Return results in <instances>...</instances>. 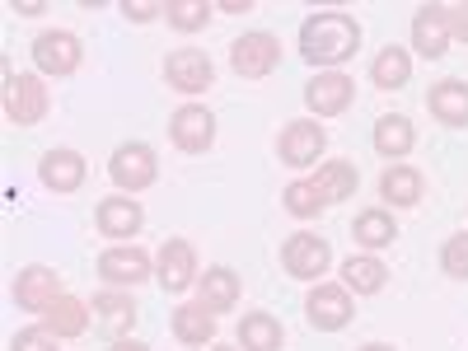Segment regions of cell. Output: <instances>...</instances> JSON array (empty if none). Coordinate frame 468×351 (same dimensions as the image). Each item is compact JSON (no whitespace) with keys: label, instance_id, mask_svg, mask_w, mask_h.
<instances>
[{"label":"cell","instance_id":"obj_1","mask_svg":"<svg viewBox=\"0 0 468 351\" xmlns=\"http://www.w3.org/2000/svg\"><path fill=\"white\" fill-rule=\"evenodd\" d=\"M361 52V24L346 10H314L300 24V57L319 70H337Z\"/></svg>","mask_w":468,"mask_h":351},{"label":"cell","instance_id":"obj_2","mask_svg":"<svg viewBox=\"0 0 468 351\" xmlns=\"http://www.w3.org/2000/svg\"><path fill=\"white\" fill-rule=\"evenodd\" d=\"M80 61H85V43L70 28H48V33L33 37V66H37V75L66 80V75L80 70Z\"/></svg>","mask_w":468,"mask_h":351},{"label":"cell","instance_id":"obj_3","mask_svg":"<svg viewBox=\"0 0 468 351\" xmlns=\"http://www.w3.org/2000/svg\"><path fill=\"white\" fill-rule=\"evenodd\" d=\"M229 66H234V75H244V80H267V75L282 66V37L262 33V28L234 37L229 43Z\"/></svg>","mask_w":468,"mask_h":351},{"label":"cell","instance_id":"obj_4","mask_svg":"<svg viewBox=\"0 0 468 351\" xmlns=\"http://www.w3.org/2000/svg\"><path fill=\"white\" fill-rule=\"evenodd\" d=\"M108 178L117 183V192H127V197H136V192L154 187V178H160V165H154V150L145 141H127L112 150L108 160Z\"/></svg>","mask_w":468,"mask_h":351},{"label":"cell","instance_id":"obj_5","mask_svg":"<svg viewBox=\"0 0 468 351\" xmlns=\"http://www.w3.org/2000/svg\"><path fill=\"white\" fill-rule=\"evenodd\" d=\"M52 108V94L43 85V75H10L5 70V117L15 127H37Z\"/></svg>","mask_w":468,"mask_h":351},{"label":"cell","instance_id":"obj_6","mask_svg":"<svg viewBox=\"0 0 468 351\" xmlns=\"http://www.w3.org/2000/svg\"><path fill=\"white\" fill-rule=\"evenodd\" d=\"M282 267L291 271L295 282H319V277H328V267H333V249H328V239H319V234L300 229V234H291V239L282 244Z\"/></svg>","mask_w":468,"mask_h":351},{"label":"cell","instance_id":"obj_7","mask_svg":"<svg viewBox=\"0 0 468 351\" xmlns=\"http://www.w3.org/2000/svg\"><path fill=\"white\" fill-rule=\"evenodd\" d=\"M351 314H356V309H351V291L337 286V282H319L304 295V319L319 333H342L351 324Z\"/></svg>","mask_w":468,"mask_h":351},{"label":"cell","instance_id":"obj_8","mask_svg":"<svg viewBox=\"0 0 468 351\" xmlns=\"http://www.w3.org/2000/svg\"><path fill=\"white\" fill-rule=\"evenodd\" d=\"M351 103H356V80L342 70H319L314 80L304 85V108L314 117H342Z\"/></svg>","mask_w":468,"mask_h":351},{"label":"cell","instance_id":"obj_9","mask_svg":"<svg viewBox=\"0 0 468 351\" xmlns=\"http://www.w3.org/2000/svg\"><path fill=\"white\" fill-rule=\"evenodd\" d=\"M154 282H160L169 295H183L187 286H197V282H202L197 249H192L187 239H165L160 258H154Z\"/></svg>","mask_w":468,"mask_h":351},{"label":"cell","instance_id":"obj_10","mask_svg":"<svg viewBox=\"0 0 468 351\" xmlns=\"http://www.w3.org/2000/svg\"><path fill=\"white\" fill-rule=\"evenodd\" d=\"M324 145H328V132L314 122V117H295V122L282 127L277 154H282V165H291V169H309L324 154Z\"/></svg>","mask_w":468,"mask_h":351},{"label":"cell","instance_id":"obj_11","mask_svg":"<svg viewBox=\"0 0 468 351\" xmlns=\"http://www.w3.org/2000/svg\"><path fill=\"white\" fill-rule=\"evenodd\" d=\"M169 141H174L183 154H207V150L216 145V117H211V108L183 103V108L169 117Z\"/></svg>","mask_w":468,"mask_h":351},{"label":"cell","instance_id":"obj_12","mask_svg":"<svg viewBox=\"0 0 468 351\" xmlns=\"http://www.w3.org/2000/svg\"><path fill=\"white\" fill-rule=\"evenodd\" d=\"M165 80H169V90H178V94H202V90H211V80H216V66H211V57H207L202 48H178V52H169V61H165Z\"/></svg>","mask_w":468,"mask_h":351},{"label":"cell","instance_id":"obj_13","mask_svg":"<svg viewBox=\"0 0 468 351\" xmlns=\"http://www.w3.org/2000/svg\"><path fill=\"white\" fill-rule=\"evenodd\" d=\"M99 277L108 286H141L145 277H154V262L136 244H112V249L99 253Z\"/></svg>","mask_w":468,"mask_h":351},{"label":"cell","instance_id":"obj_14","mask_svg":"<svg viewBox=\"0 0 468 351\" xmlns=\"http://www.w3.org/2000/svg\"><path fill=\"white\" fill-rule=\"evenodd\" d=\"M66 291H61V277L52 267L43 262H33V267H19V277H15V304L28 309V314H43L48 304H57Z\"/></svg>","mask_w":468,"mask_h":351},{"label":"cell","instance_id":"obj_15","mask_svg":"<svg viewBox=\"0 0 468 351\" xmlns=\"http://www.w3.org/2000/svg\"><path fill=\"white\" fill-rule=\"evenodd\" d=\"M37 178H43L48 192L66 197V192H80L90 169H85V154L80 150H48L43 160H37Z\"/></svg>","mask_w":468,"mask_h":351},{"label":"cell","instance_id":"obj_16","mask_svg":"<svg viewBox=\"0 0 468 351\" xmlns=\"http://www.w3.org/2000/svg\"><path fill=\"white\" fill-rule=\"evenodd\" d=\"M94 220H99V234H103V239H136L141 225H145V211H141V202L127 197V192H112V197L99 202Z\"/></svg>","mask_w":468,"mask_h":351},{"label":"cell","instance_id":"obj_17","mask_svg":"<svg viewBox=\"0 0 468 351\" xmlns=\"http://www.w3.org/2000/svg\"><path fill=\"white\" fill-rule=\"evenodd\" d=\"M412 52L426 57V61H441L450 52L445 5H417V15H412Z\"/></svg>","mask_w":468,"mask_h":351},{"label":"cell","instance_id":"obj_18","mask_svg":"<svg viewBox=\"0 0 468 351\" xmlns=\"http://www.w3.org/2000/svg\"><path fill=\"white\" fill-rule=\"evenodd\" d=\"M426 108L441 127H468V80H436L426 94Z\"/></svg>","mask_w":468,"mask_h":351},{"label":"cell","instance_id":"obj_19","mask_svg":"<svg viewBox=\"0 0 468 351\" xmlns=\"http://www.w3.org/2000/svg\"><path fill=\"white\" fill-rule=\"evenodd\" d=\"M90 319H94V309L85 304V300H75V295H61L57 304H48L43 309V328L52 333V337H85L90 333Z\"/></svg>","mask_w":468,"mask_h":351},{"label":"cell","instance_id":"obj_20","mask_svg":"<svg viewBox=\"0 0 468 351\" xmlns=\"http://www.w3.org/2000/svg\"><path fill=\"white\" fill-rule=\"evenodd\" d=\"M412 145H417V132H412V122L403 112H384L375 122V150L384 154L388 165H403L412 154Z\"/></svg>","mask_w":468,"mask_h":351},{"label":"cell","instance_id":"obj_21","mask_svg":"<svg viewBox=\"0 0 468 351\" xmlns=\"http://www.w3.org/2000/svg\"><path fill=\"white\" fill-rule=\"evenodd\" d=\"M169 328L183 346H207L216 337V314L202 304V300H192V304H178L174 314H169Z\"/></svg>","mask_w":468,"mask_h":351},{"label":"cell","instance_id":"obj_22","mask_svg":"<svg viewBox=\"0 0 468 351\" xmlns=\"http://www.w3.org/2000/svg\"><path fill=\"white\" fill-rule=\"evenodd\" d=\"M412 80V52L399 48V43H388L384 52H375L370 61V85L375 90H403Z\"/></svg>","mask_w":468,"mask_h":351},{"label":"cell","instance_id":"obj_23","mask_svg":"<svg viewBox=\"0 0 468 351\" xmlns=\"http://www.w3.org/2000/svg\"><path fill=\"white\" fill-rule=\"evenodd\" d=\"M384 282H388V267L375 258V253H351L346 262H342V286L351 291V295H379L384 291Z\"/></svg>","mask_w":468,"mask_h":351},{"label":"cell","instance_id":"obj_24","mask_svg":"<svg viewBox=\"0 0 468 351\" xmlns=\"http://www.w3.org/2000/svg\"><path fill=\"white\" fill-rule=\"evenodd\" d=\"M421 192H426V178H421L412 165H388V169L379 174V197L394 202V207H417Z\"/></svg>","mask_w":468,"mask_h":351},{"label":"cell","instance_id":"obj_25","mask_svg":"<svg viewBox=\"0 0 468 351\" xmlns=\"http://www.w3.org/2000/svg\"><path fill=\"white\" fill-rule=\"evenodd\" d=\"M197 300L211 309V314H229L239 304V277L229 267H207V277L197 282Z\"/></svg>","mask_w":468,"mask_h":351},{"label":"cell","instance_id":"obj_26","mask_svg":"<svg viewBox=\"0 0 468 351\" xmlns=\"http://www.w3.org/2000/svg\"><path fill=\"white\" fill-rule=\"evenodd\" d=\"M309 183H314L319 197L333 207V202H346L351 192L361 187V174H356V165H351V160H328V165H319V174L309 178Z\"/></svg>","mask_w":468,"mask_h":351},{"label":"cell","instance_id":"obj_27","mask_svg":"<svg viewBox=\"0 0 468 351\" xmlns=\"http://www.w3.org/2000/svg\"><path fill=\"white\" fill-rule=\"evenodd\" d=\"M351 234H356V244H361L366 253H379V249H388V244L399 239V225H394V216H388L384 207H370V211L356 216Z\"/></svg>","mask_w":468,"mask_h":351},{"label":"cell","instance_id":"obj_28","mask_svg":"<svg viewBox=\"0 0 468 351\" xmlns=\"http://www.w3.org/2000/svg\"><path fill=\"white\" fill-rule=\"evenodd\" d=\"M94 324L103 328V333H112V337H122L132 324H136V304H132V295H117V291H108V295H94Z\"/></svg>","mask_w":468,"mask_h":351},{"label":"cell","instance_id":"obj_29","mask_svg":"<svg viewBox=\"0 0 468 351\" xmlns=\"http://www.w3.org/2000/svg\"><path fill=\"white\" fill-rule=\"evenodd\" d=\"M282 342H286V333L271 314H244L239 319V346L244 351H282Z\"/></svg>","mask_w":468,"mask_h":351},{"label":"cell","instance_id":"obj_30","mask_svg":"<svg viewBox=\"0 0 468 351\" xmlns=\"http://www.w3.org/2000/svg\"><path fill=\"white\" fill-rule=\"evenodd\" d=\"M211 10H216V5H207V0H169L165 19H169V28H178V33H197V28H207Z\"/></svg>","mask_w":468,"mask_h":351},{"label":"cell","instance_id":"obj_31","mask_svg":"<svg viewBox=\"0 0 468 351\" xmlns=\"http://www.w3.org/2000/svg\"><path fill=\"white\" fill-rule=\"evenodd\" d=\"M282 207H286V211H291L295 220H309V216H319V211H324L328 202L319 197V187L309 183V178H295V183H291V187L282 192Z\"/></svg>","mask_w":468,"mask_h":351},{"label":"cell","instance_id":"obj_32","mask_svg":"<svg viewBox=\"0 0 468 351\" xmlns=\"http://www.w3.org/2000/svg\"><path fill=\"white\" fill-rule=\"evenodd\" d=\"M441 271H445V277H454V282H468V229H459V234H450V239H445Z\"/></svg>","mask_w":468,"mask_h":351},{"label":"cell","instance_id":"obj_33","mask_svg":"<svg viewBox=\"0 0 468 351\" xmlns=\"http://www.w3.org/2000/svg\"><path fill=\"white\" fill-rule=\"evenodd\" d=\"M10 351H61V337H52L43 324H37V328H19L10 337Z\"/></svg>","mask_w":468,"mask_h":351},{"label":"cell","instance_id":"obj_34","mask_svg":"<svg viewBox=\"0 0 468 351\" xmlns=\"http://www.w3.org/2000/svg\"><path fill=\"white\" fill-rule=\"evenodd\" d=\"M122 15L132 24H150V19L165 15V0H122Z\"/></svg>","mask_w":468,"mask_h":351},{"label":"cell","instance_id":"obj_35","mask_svg":"<svg viewBox=\"0 0 468 351\" xmlns=\"http://www.w3.org/2000/svg\"><path fill=\"white\" fill-rule=\"evenodd\" d=\"M445 24H450V43H468V0L463 5H445Z\"/></svg>","mask_w":468,"mask_h":351},{"label":"cell","instance_id":"obj_36","mask_svg":"<svg viewBox=\"0 0 468 351\" xmlns=\"http://www.w3.org/2000/svg\"><path fill=\"white\" fill-rule=\"evenodd\" d=\"M10 10H15V15H48V5H43V0H15Z\"/></svg>","mask_w":468,"mask_h":351},{"label":"cell","instance_id":"obj_37","mask_svg":"<svg viewBox=\"0 0 468 351\" xmlns=\"http://www.w3.org/2000/svg\"><path fill=\"white\" fill-rule=\"evenodd\" d=\"M220 10H225V15H249L253 5H249V0H220Z\"/></svg>","mask_w":468,"mask_h":351},{"label":"cell","instance_id":"obj_38","mask_svg":"<svg viewBox=\"0 0 468 351\" xmlns=\"http://www.w3.org/2000/svg\"><path fill=\"white\" fill-rule=\"evenodd\" d=\"M112 351H150V346H145V342H132V337H117Z\"/></svg>","mask_w":468,"mask_h":351},{"label":"cell","instance_id":"obj_39","mask_svg":"<svg viewBox=\"0 0 468 351\" xmlns=\"http://www.w3.org/2000/svg\"><path fill=\"white\" fill-rule=\"evenodd\" d=\"M361 351H394V346H384V342H370V346H361Z\"/></svg>","mask_w":468,"mask_h":351},{"label":"cell","instance_id":"obj_40","mask_svg":"<svg viewBox=\"0 0 468 351\" xmlns=\"http://www.w3.org/2000/svg\"><path fill=\"white\" fill-rule=\"evenodd\" d=\"M216 351H234V346H216Z\"/></svg>","mask_w":468,"mask_h":351}]
</instances>
